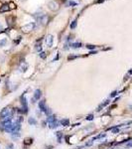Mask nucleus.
<instances>
[{
    "instance_id": "e433bc0d",
    "label": "nucleus",
    "mask_w": 132,
    "mask_h": 149,
    "mask_svg": "<svg viewBox=\"0 0 132 149\" xmlns=\"http://www.w3.org/2000/svg\"><path fill=\"white\" fill-rule=\"evenodd\" d=\"M111 149H114V148H111Z\"/></svg>"
},
{
    "instance_id": "c85d7f7f",
    "label": "nucleus",
    "mask_w": 132,
    "mask_h": 149,
    "mask_svg": "<svg viewBox=\"0 0 132 149\" xmlns=\"http://www.w3.org/2000/svg\"><path fill=\"white\" fill-rule=\"evenodd\" d=\"M13 147H14V145L12 143H10V144H8V146L6 147V149H13Z\"/></svg>"
},
{
    "instance_id": "0eeeda50",
    "label": "nucleus",
    "mask_w": 132,
    "mask_h": 149,
    "mask_svg": "<svg viewBox=\"0 0 132 149\" xmlns=\"http://www.w3.org/2000/svg\"><path fill=\"white\" fill-rule=\"evenodd\" d=\"M21 103H22V106H23V109H24V113H27L28 112V105H27V99H26L25 96H22V99H21Z\"/></svg>"
},
{
    "instance_id": "4be33fe9",
    "label": "nucleus",
    "mask_w": 132,
    "mask_h": 149,
    "mask_svg": "<svg viewBox=\"0 0 132 149\" xmlns=\"http://www.w3.org/2000/svg\"><path fill=\"white\" fill-rule=\"evenodd\" d=\"M111 131H112V133H118L119 132V128L118 127H113V128H111Z\"/></svg>"
},
{
    "instance_id": "ddd939ff",
    "label": "nucleus",
    "mask_w": 132,
    "mask_h": 149,
    "mask_svg": "<svg viewBox=\"0 0 132 149\" xmlns=\"http://www.w3.org/2000/svg\"><path fill=\"white\" fill-rule=\"evenodd\" d=\"M27 69H28V64H26V63L21 64V66H20V68H19L20 72H23V73L27 71Z\"/></svg>"
},
{
    "instance_id": "aec40b11",
    "label": "nucleus",
    "mask_w": 132,
    "mask_h": 149,
    "mask_svg": "<svg viewBox=\"0 0 132 149\" xmlns=\"http://www.w3.org/2000/svg\"><path fill=\"white\" fill-rule=\"evenodd\" d=\"M7 43V39H2V40H0V47H4Z\"/></svg>"
},
{
    "instance_id": "dca6fc26",
    "label": "nucleus",
    "mask_w": 132,
    "mask_h": 149,
    "mask_svg": "<svg viewBox=\"0 0 132 149\" xmlns=\"http://www.w3.org/2000/svg\"><path fill=\"white\" fill-rule=\"evenodd\" d=\"M28 122L31 124V125H36V124H37V120L34 117H30L29 120H28Z\"/></svg>"
},
{
    "instance_id": "72a5a7b5",
    "label": "nucleus",
    "mask_w": 132,
    "mask_h": 149,
    "mask_svg": "<svg viewBox=\"0 0 132 149\" xmlns=\"http://www.w3.org/2000/svg\"><path fill=\"white\" fill-rule=\"evenodd\" d=\"M103 1H104V0H97L96 3H101V2H103Z\"/></svg>"
},
{
    "instance_id": "c9c22d12",
    "label": "nucleus",
    "mask_w": 132,
    "mask_h": 149,
    "mask_svg": "<svg viewBox=\"0 0 132 149\" xmlns=\"http://www.w3.org/2000/svg\"><path fill=\"white\" fill-rule=\"evenodd\" d=\"M1 30H2V25L0 24V31H1Z\"/></svg>"
},
{
    "instance_id": "f03ea898",
    "label": "nucleus",
    "mask_w": 132,
    "mask_h": 149,
    "mask_svg": "<svg viewBox=\"0 0 132 149\" xmlns=\"http://www.w3.org/2000/svg\"><path fill=\"white\" fill-rule=\"evenodd\" d=\"M0 117L2 119H6V118H9L11 119L12 118V112H11V109L9 107H4L1 112H0Z\"/></svg>"
},
{
    "instance_id": "f3484780",
    "label": "nucleus",
    "mask_w": 132,
    "mask_h": 149,
    "mask_svg": "<svg viewBox=\"0 0 132 149\" xmlns=\"http://www.w3.org/2000/svg\"><path fill=\"white\" fill-rule=\"evenodd\" d=\"M61 124L63 126H68L70 124V121H69V119H62L61 120Z\"/></svg>"
},
{
    "instance_id": "bb28decb",
    "label": "nucleus",
    "mask_w": 132,
    "mask_h": 149,
    "mask_svg": "<svg viewBox=\"0 0 132 149\" xmlns=\"http://www.w3.org/2000/svg\"><path fill=\"white\" fill-rule=\"evenodd\" d=\"M126 148H130V147H132V141H129L128 143H126Z\"/></svg>"
},
{
    "instance_id": "cd10ccee",
    "label": "nucleus",
    "mask_w": 132,
    "mask_h": 149,
    "mask_svg": "<svg viewBox=\"0 0 132 149\" xmlns=\"http://www.w3.org/2000/svg\"><path fill=\"white\" fill-rule=\"evenodd\" d=\"M36 50H37L38 52H40V51H42V47H41L40 45H37V46H36Z\"/></svg>"
},
{
    "instance_id": "423d86ee",
    "label": "nucleus",
    "mask_w": 132,
    "mask_h": 149,
    "mask_svg": "<svg viewBox=\"0 0 132 149\" xmlns=\"http://www.w3.org/2000/svg\"><path fill=\"white\" fill-rule=\"evenodd\" d=\"M53 42H54V37H53V35H47V37L45 38V43H46L47 47L51 48L53 46Z\"/></svg>"
},
{
    "instance_id": "b1692460",
    "label": "nucleus",
    "mask_w": 132,
    "mask_h": 149,
    "mask_svg": "<svg viewBox=\"0 0 132 149\" xmlns=\"http://www.w3.org/2000/svg\"><path fill=\"white\" fill-rule=\"evenodd\" d=\"M92 144H93V140H89L88 142H87L86 146H87V147H89V146H91Z\"/></svg>"
},
{
    "instance_id": "6ab92c4d",
    "label": "nucleus",
    "mask_w": 132,
    "mask_h": 149,
    "mask_svg": "<svg viewBox=\"0 0 132 149\" xmlns=\"http://www.w3.org/2000/svg\"><path fill=\"white\" fill-rule=\"evenodd\" d=\"M70 27H71V29H74V28L76 27V20H73V21L71 23Z\"/></svg>"
},
{
    "instance_id": "f8f14e48",
    "label": "nucleus",
    "mask_w": 132,
    "mask_h": 149,
    "mask_svg": "<svg viewBox=\"0 0 132 149\" xmlns=\"http://www.w3.org/2000/svg\"><path fill=\"white\" fill-rule=\"evenodd\" d=\"M9 5L8 4H3L1 7H0V13H4V12H7L9 11Z\"/></svg>"
},
{
    "instance_id": "20e7f679",
    "label": "nucleus",
    "mask_w": 132,
    "mask_h": 149,
    "mask_svg": "<svg viewBox=\"0 0 132 149\" xmlns=\"http://www.w3.org/2000/svg\"><path fill=\"white\" fill-rule=\"evenodd\" d=\"M35 29V23L34 22H31V23H28V24H26V25H24V26L22 27V31H24V32H30V31H32V30H34Z\"/></svg>"
},
{
    "instance_id": "393cba45",
    "label": "nucleus",
    "mask_w": 132,
    "mask_h": 149,
    "mask_svg": "<svg viewBox=\"0 0 132 149\" xmlns=\"http://www.w3.org/2000/svg\"><path fill=\"white\" fill-rule=\"evenodd\" d=\"M87 48L89 49V50H93V49H95V46H93V45H87Z\"/></svg>"
},
{
    "instance_id": "9d476101",
    "label": "nucleus",
    "mask_w": 132,
    "mask_h": 149,
    "mask_svg": "<svg viewBox=\"0 0 132 149\" xmlns=\"http://www.w3.org/2000/svg\"><path fill=\"white\" fill-rule=\"evenodd\" d=\"M59 124H60L59 121H58V120H55V121L49 123V127H50L51 129H55V128H57V127L59 126Z\"/></svg>"
},
{
    "instance_id": "1a4fd4ad",
    "label": "nucleus",
    "mask_w": 132,
    "mask_h": 149,
    "mask_svg": "<svg viewBox=\"0 0 132 149\" xmlns=\"http://www.w3.org/2000/svg\"><path fill=\"white\" fill-rule=\"evenodd\" d=\"M42 96V91L41 89H36L35 92H34V98H33V101H39V99L41 98Z\"/></svg>"
},
{
    "instance_id": "2f4dec72",
    "label": "nucleus",
    "mask_w": 132,
    "mask_h": 149,
    "mask_svg": "<svg viewBox=\"0 0 132 149\" xmlns=\"http://www.w3.org/2000/svg\"><path fill=\"white\" fill-rule=\"evenodd\" d=\"M116 94H117V91H113V92L110 94V96H111V97H113V96H115Z\"/></svg>"
},
{
    "instance_id": "c756f323",
    "label": "nucleus",
    "mask_w": 132,
    "mask_h": 149,
    "mask_svg": "<svg viewBox=\"0 0 132 149\" xmlns=\"http://www.w3.org/2000/svg\"><path fill=\"white\" fill-rule=\"evenodd\" d=\"M45 112H46V114H48V115H50L52 111H51V109H49V108H47V109L45 110Z\"/></svg>"
},
{
    "instance_id": "6e6552de",
    "label": "nucleus",
    "mask_w": 132,
    "mask_h": 149,
    "mask_svg": "<svg viewBox=\"0 0 132 149\" xmlns=\"http://www.w3.org/2000/svg\"><path fill=\"white\" fill-rule=\"evenodd\" d=\"M20 122H18V121H16L15 123H13V125H12V129H11V132L13 133V132H17V131H19L20 130V128H21V125H20Z\"/></svg>"
},
{
    "instance_id": "a211bd4d",
    "label": "nucleus",
    "mask_w": 132,
    "mask_h": 149,
    "mask_svg": "<svg viewBox=\"0 0 132 149\" xmlns=\"http://www.w3.org/2000/svg\"><path fill=\"white\" fill-rule=\"evenodd\" d=\"M6 20L8 21V24H9V25H12V24H13V21H14V17H13V16H9Z\"/></svg>"
},
{
    "instance_id": "5701e85b",
    "label": "nucleus",
    "mask_w": 132,
    "mask_h": 149,
    "mask_svg": "<svg viewBox=\"0 0 132 149\" xmlns=\"http://www.w3.org/2000/svg\"><path fill=\"white\" fill-rule=\"evenodd\" d=\"M62 132H57V136H58V140H59V142H62L61 140H62V134H61Z\"/></svg>"
},
{
    "instance_id": "39448f33",
    "label": "nucleus",
    "mask_w": 132,
    "mask_h": 149,
    "mask_svg": "<svg viewBox=\"0 0 132 149\" xmlns=\"http://www.w3.org/2000/svg\"><path fill=\"white\" fill-rule=\"evenodd\" d=\"M48 7H49V9L52 10V11H55V10H58V9H59L58 3H57L56 1H54V0H52V1L48 2Z\"/></svg>"
},
{
    "instance_id": "f704fd0d",
    "label": "nucleus",
    "mask_w": 132,
    "mask_h": 149,
    "mask_svg": "<svg viewBox=\"0 0 132 149\" xmlns=\"http://www.w3.org/2000/svg\"><path fill=\"white\" fill-rule=\"evenodd\" d=\"M129 74H132V69L129 71Z\"/></svg>"
},
{
    "instance_id": "a878e982",
    "label": "nucleus",
    "mask_w": 132,
    "mask_h": 149,
    "mask_svg": "<svg viewBox=\"0 0 132 149\" xmlns=\"http://www.w3.org/2000/svg\"><path fill=\"white\" fill-rule=\"evenodd\" d=\"M93 119V115L92 114H89L87 116V120H92Z\"/></svg>"
},
{
    "instance_id": "412c9836",
    "label": "nucleus",
    "mask_w": 132,
    "mask_h": 149,
    "mask_svg": "<svg viewBox=\"0 0 132 149\" xmlns=\"http://www.w3.org/2000/svg\"><path fill=\"white\" fill-rule=\"evenodd\" d=\"M19 136H20L19 131H17V132H13V134H12V138H18Z\"/></svg>"
},
{
    "instance_id": "7c9ffc66",
    "label": "nucleus",
    "mask_w": 132,
    "mask_h": 149,
    "mask_svg": "<svg viewBox=\"0 0 132 149\" xmlns=\"http://www.w3.org/2000/svg\"><path fill=\"white\" fill-rule=\"evenodd\" d=\"M40 57H41V58H43V59H44V58H45V57H46V53H44V52H42V53H41V54H40Z\"/></svg>"
},
{
    "instance_id": "4468645a",
    "label": "nucleus",
    "mask_w": 132,
    "mask_h": 149,
    "mask_svg": "<svg viewBox=\"0 0 132 149\" xmlns=\"http://www.w3.org/2000/svg\"><path fill=\"white\" fill-rule=\"evenodd\" d=\"M71 47L72 48H73V49H78V48H81L82 47V43H73V44H71Z\"/></svg>"
},
{
    "instance_id": "9b49d317",
    "label": "nucleus",
    "mask_w": 132,
    "mask_h": 149,
    "mask_svg": "<svg viewBox=\"0 0 132 149\" xmlns=\"http://www.w3.org/2000/svg\"><path fill=\"white\" fill-rule=\"evenodd\" d=\"M39 108H40V110H42V111H45V110L47 109L45 101H40V102H39Z\"/></svg>"
},
{
    "instance_id": "7ed1b4c3",
    "label": "nucleus",
    "mask_w": 132,
    "mask_h": 149,
    "mask_svg": "<svg viewBox=\"0 0 132 149\" xmlns=\"http://www.w3.org/2000/svg\"><path fill=\"white\" fill-rule=\"evenodd\" d=\"M35 17H36L37 21H38L40 24H42V25H46V24H47V22H48V16H47V15H45V14L35 15Z\"/></svg>"
},
{
    "instance_id": "f257e3e1",
    "label": "nucleus",
    "mask_w": 132,
    "mask_h": 149,
    "mask_svg": "<svg viewBox=\"0 0 132 149\" xmlns=\"http://www.w3.org/2000/svg\"><path fill=\"white\" fill-rule=\"evenodd\" d=\"M12 125H13V123L11 122V119L6 118V119H4L3 122H1V124H0V129H1V130H4V131L11 132Z\"/></svg>"
},
{
    "instance_id": "2eb2a0df",
    "label": "nucleus",
    "mask_w": 132,
    "mask_h": 149,
    "mask_svg": "<svg viewBox=\"0 0 132 149\" xmlns=\"http://www.w3.org/2000/svg\"><path fill=\"white\" fill-rule=\"evenodd\" d=\"M55 120H57V119H56L55 116H53V115H49V116L47 117V122H48V123H51V122L55 121Z\"/></svg>"
},
{
    "instance_id": "473e14b6",
    "label": "nucleus",
    "mask_w": 132,
    "mask_h": 149,
    "mask_svg": "<svg viewBox=\"0 0 132 149\" xmlns=\"http://www.w3.org/2000/svg\"><path fill=\"white\" fill-rule=\"evenodd\" d=\"M70 5H72V6H75V5H76V3H75V2L71 1V2H70Z\"/></svg>"
}]
</instances>
